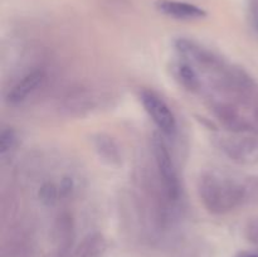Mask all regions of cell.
Instances as JSON below:
<instances>
[{
	"instance_id": "obj_12",
	"label": "cell",
	"mask_w": 258,
	"mask_h": 257,
	"mask_svg": "<svg viewBox=\"0 0 258 257\" xmlns=\"http://www.w3.org/2000/svg\"><path fill=\"white\" fill-rule=\"evenodd\" d=\"M19 134L12 126H4L0 133V158L9 160L19 146Z\"/></svg>"
},
{
	"instance_id": "obj_2",
	"label": "cell",
	"mask_w": 258,
	"mask_h": 257,
	"mask_svg": "<svg viewBox=\"0 0 258 257\" xmlns=\"http://www.w3.org/2000/svg\"><path fill=\"white\" fill-rule=\"evenodd\" d=\"M174 49L179 58L189 62L201 72L206 86L224 75L232 66L211 48L190 38H176L174 40Z\"/></svg>"
},
{
	"instance_id": "obj_14",
	"label": "cell",
	"mask_w": 258,
	"mask_h": 257,
	"mask_svg": "<svg viewBox=\"0 0 258 257\" xmlns=\"http://www.w3.org/2000/svg\"><path fill=\"white\" fill-rule=\"evenodd\" d=\"M246 237L249 242L258 246V217L251 219L246 226Z\"/></svg>"
},
{
	"instance_id": "obj_11",
	"label": "cell",
	"mask_w": 258,
	"mask_h": 257,
	"mask_svg": "<svg viewBox=\"0 0 258 257\" xmlns=\"http://www.w3.org/2000/svg\"><path fill=\"white\" fill-rule=\"evenodd\" d=\"M95 101L96 98L92 93L87 91H77L66 98L64 110H67L70 113L82 115L85 111H90L92 110V107H95Z\"/></svg>"
},
{
	"instance_id": "obj_7",
	"label": "cell",
	"mask_w": 258,
	"mask_h": 257,
	"mask_svg": "<svg viewBox=\"0 0 258 257\" xmlns=\"http://www.w3.org/2000/svg\"><path fill=\"white\" fill-rule=\"evenodd\" d=\"M155 9L160 14L181 22H194L207 18L208 13L204 8L181 0H156Z\"/></svg>"
},
{
	"instance_id": "obj_10",
	"label": "cell",
	"mask_w": 258,
	"mask_h": 257,
	"mask_svg": "<svg viewBox=\"0 0 258 257\" xmlns=\"http://www.w3.org/2000/svg\"><path fill=\"white\" fill-rule=\"evenodd\" d=\"M107 241L100 232H92L83 237L75 251V257H105Z\"/></svg>"
},
{
	"instance_id": "obj_16",
	"label": "cell",
	"mask_w": 258,
	"mask_h": 257,
	"mask_svg": "<svg viewBox=\"0 0 258 257\" xmlns=\"http://www.w3.org/2000/svg\"><path fill=\"white\" fill-rule=\"evenodd\" d=\"M238 257H258V254H256V253H242V254H239Z\"/></svg>"
},
{
	"instance_id": "obj_13",
	"label": "cell",
	"mask_w": 258,
	"mask_h": 257,
	"mask_svg": "<svg viewBox=\"0 0 258 257\" xmlns=\"http://www.w3.org/2000/svg\"><path fill=\"white\" fill-rule=\"evenodd\" d=\"M247 204H258V175L243 176Z\"/></svg>"
},
{
	"instance_id": "obj_3",
	"label": "cell",
	"mask_w": 258,
	"mask_h": 257,
	"mask_svg": "<svg viewBox=\"0 0 258 257\" xmlns=\"http://www.w3.org/2000/svg\"><path fill=\"white\" fill-rule=\"evenodd\" d=\"M151 156H153V170L166 198L178 208L183 197L180 176L165 138L159 133L154 134L151 139Z\"/></svg>"
},
{
	"instance_id": "obj_5",
	"label": "cell",
	"mask_w": 258,
	"mask_h": 257,
	"mask_svg": "<svg viewBox=\"0 0 258 257\" xmlns=\"http://www.w3.org/2000/svg\"><path fill=\"white\" fill-rule=\"evenodd\" d=\"M138 97L146 115L158 128V133L165 139L175 138L179 123L170 105L158 92L150 88H140Z\"/></svg>"
},
{
	"instance_id": "obj_8",
	"label": "cell",
	"mask_w": 258,
	"mask_h": 257,
	"mask_svg": "<svg viewBox=\"0 0 258 257\" xmlns=\"http://www.w3.org/2000/svg\"><path fill=\"white\" fill-rule=\"evenodd\" d=\"M171 75L180 87L190 93H201L206 88L201 72L190 63L179 57L171 63Z\"/></svg>"
},
{
	"instance_id": "obj_1",
	"label": "cell",
	"mask_w": 258,
	"mask_h": 257,
	"mask_svg": "<svg viewBox=\"0 0 258 257\" xmlns=\"http://www.w3.org/2000/svg\"><path fill=\"white\" fill-rule=\"evenodd\" d=\"M197 193L208 213L224 216L246 206L243 178L218 169H208L199 174Z\"/></svg>"
},
{
	"instance_id": "obj_4",
	"label": "cell",
	"mask_w": 258,
	"mask_h": 257,
	"mask_svg": "<svg viewBox=\"0 0 258 257\" xmlns=\"http://www.w3.org/2000/svg\"><path fill=\"white\" fill-rule=\"evenodd\" d=\"M218 150L237 165L258 164V134L222 133L214 138Z\"/></svg>"
},
{
	"instance_id": "obj_9",
	"label": "cell",
	"mask_w": 258,
	"mask_h": 257,
	"mask_svg": "<svg viewBox=\"0 0 258 257\" xmlns=\"http://www.w3.org/2000/svg\"><path fill=\"white\" fill-rule=\"evenodd\" d=\"M95 153L103 164L117 168L122 164V150L115 138L106 133H97L92 136Z\"/></svg>"
},
{
	"instance_id": "obj_6",
	"label": "cell",
	"mask_w": 258,
	"mask_h": 257,
	"mask_svg": "<svg viewBox=\"0 0 258 257\" xmlns=\"http://www.w3.org/2000/svg\"><path fill=\"white\" fill-rule=\"evenodd\" d=\"M47 80V71L42 67L33 68L15 81L5 95V102L12 107L23 105L29 100Z\"/></svg>"
},
{
	"instance_id": "obj_15",
	"label": "cell",
	"mask_w": 258,
	"mask_h": 257,
	"mask_svg": "<svg viewBox=\"0 0 258 257\" xmlns=\"http://www.w3.org/2000/svg\"><path fill=\"white\" fill-rule=\"evenodd\" d=\"M252 15H253L254 28L258 32V0H253V3H252Z\"/></svg>"
}]
</instances>
